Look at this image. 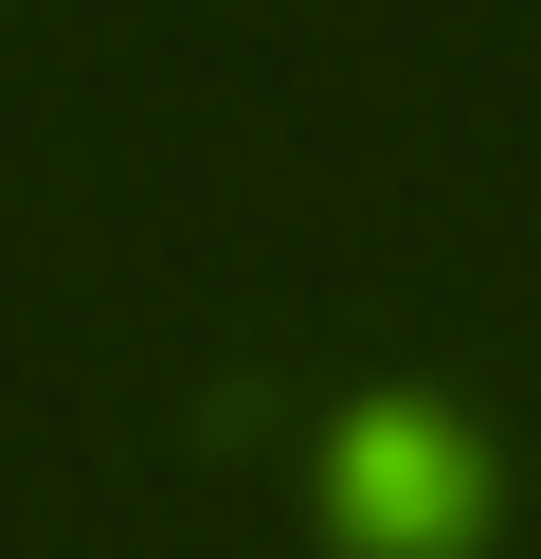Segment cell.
I'll list each match as a JSON object with an SVG mask.
<instances>
[{
  "instance_id": "obj_1",
  "label": "cell",
  "mask_w": 541,
  "mask_h": 559,
  "mask_svg": "<svg viewBox=\"0 0 541 559\" xmlns=\"http://www.w3.org/2000/svg\"><path fill=\"white\" fill-rule=\"evenodd\" d=\"M325 487L379 542H469V433H433V415H379L361 451H325Z\"/></svg>"
}]
</instances>
